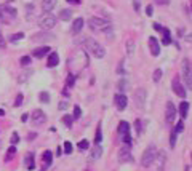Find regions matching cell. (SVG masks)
I'll use <instances>...</instances> for the list:
<instances>
[{
	"label": "cell",
	"instance_id": "7c38bea8",
	"mask_svg": "<svg viewBox=\"0 0 192 171\" xmlns=\"http://www.w3.org/2000/svg\"><path fill=\"white\" fill-rule=\"evenodd\" d=\"M171 88H173V91H175L179 98H186V90H184V86L181 85V82L178 80V78H173V82H171Z\"/></svg>",
	"mask_w": 192,
	"mask_h": 171
},
{
	"label": "cell",
	"instance_id": "816d5d0a",
	"mask_svg": "<svg viewBox=\"0 0 192 171\" xmlns=\"http://www.w3.org/2000/svg\"><path fill=\"white\" fill-rule=\"evenodd\" d=\"M34 138H37V135H34V133H31V135H29V139H34Z\"/></svg>",
	"mask_w": 192,
	"mask_h": 171
},
{
	"label": "cell",
	"instance_id": "9a60e30c",
	"mask_svg": "<svg viewBox=\"0 0 192 171\" xmlns=\"http://www.w3.org/2000/svg\"><path fill=\"white\" fill-rule=\"evenodd\" d=\"M58 62H59L58 53H50L48 59H47V66H48V67H54V66H58Z\"/></svg>",
	"mask_w": 192,
	"mask_h": 171
},
{
	"label": "cell",
	"instance_id": "603a6c76",
	"mask_svg": "<svg viewBox=\"0 0 192 171\" xmlns=\"http://www.w3.org/2000/svg\"><path fill=\"white\" fill-rule=\"evenodd\" d=\"M101 155H102V149H101V146L98 144V146H96L93 150H91V160H98Z\"/></svg>",
	"mask_w": 192,
	"mask_h": 171
},
{
	"label": "cell",
	"instance_id": "60d3db41",
	"mask_svg": "<svg viewBox=\"0 0 192 171\" xmlns=\"http://www.w3.org/2000/svg\"><path fill=\"white\" fill-rule=\"evenodd\" d=\"M183 128H184V122H183V120H179V122H178V126L175 128V131H176V133H179V131H183Z\"/></svg>",
	"mask_w": 192,
	"mask_h": 171
},
{
	"label": "cell",
	"instance_id": "ab89813d",
	"mask_svg": "<svg viewBox=\"0 0 192 171\" xmlns=\"http://www.w3.org/2000/svg\"><path fill=\"white\" fill-rule=\"evenodd\" d=\"M21 64H23V66L31 64V58H29V56H23V58H21Z\"/></svg>",
	"mask_w": 192,
	"mask_h": 171
},
{
	"label": "cell",
	"instance_id": "1f68e13d",
	"mask_svg": "<svg viewBox=\"0 0 192 171\" xmlns=\"http://www.w3.org/2000/svg\"><path fill=\"white\" fill-rule=\"evenodd\" d=\"M21 38H24V34L18 32V34H15V35L10 37V42H16V40H21Z\"/></svg>",
	"mask_w": 192,
	"mask_h": 171
},
{
	"label": "cell",
	"instance_id": "f907efd6",
	"mask_svg": "<svg viewBox=\"0 0 192 171\" xmlns=\"http://www.w3.org/2000/svg\"><path fill=\"white\" fill-rule=\"evenodd\" d=\"M69 3H80V0H67Z\"/></svg>",
	"mask_w": 192,
	"mask_h": 171
},
{
	"label": "cell",
	"instance_id": "74e56055",
	"mask_svg": "<svg viewBox=\"0 0 192 171\" xmlns=\"http://www.w3.org/2000/svg\"><path fill=\"white\" fill-rule=\"evenodd\" d=\"M74 83H75V78H74V74H69V77H67V86H74Z\"/></svg>",
	"mask_w": 192,
	"mask_h": 171
},
{
	"label": "cell",
	"instance_id": "d6986e66",
	"mask_svg": "<svg viewBox=\"0 0 192 171\" xmlns=\"http://www.w3.org/2000/svg\"><path fill=\"white\" fill-rule=\"evenodd\" d=\"M189 107H191V106H189V102H187V101H183V102L179 104V114H181V117H183V118L187 117V114H189Z\"/></svg>",
	"mask_w": 192,
	"mask_h": 171
},
{
	"label": "cell",
	"instance_id": "bcb514c9",
	"mask_svg": "<svg viewBox=\"0 0 192 171\" xmlns=\"http://www.w3.org/2000/svg\"><path fill=\"white\" fill-rule=\"evenodd\" d=\"M11 141H13V144H16L18 141H19V136H18V133H13V139H11Z\"/></svg>",
	"mask_w": 192,
	"mask_h": 171
},
{
	"label": "cell",
	"instance_id": "f1b7e54d",
	"mask_svg": "<svg viewBox=\"0 0 192 171\" xmlns=\"http://www.w3.org/2000/svg\"><path fill=\"white\" fill-rule=\"evenodd\" d=\"M88 146H90V142H88L86 139H83V141H80V142L77 144V147L80 149V150H86V149H88Z\"/></svg>",
	"mask_w": 192,
	"mask_h": 171
},
{
	"label": "cell",
	"instance_id": "ee69618b",
	"mask_svg": "<svg viewBox=\"0 0 192 171\" xmlns=\"http://www.w3.org/2000/svg\"><path fill=\"white\" fill-rule=\"evenodd\" d=\"M23 98H24V96H23V94H18V98H16V101H15V106H21V102H23Z\"/></svg>",
	"mask_w": 192,
	"mask_h": 171
},
{
	"label": "cell",
	"instance_id": "44dd1931",
	"mask_svg": "<svg viewBox=\"0 0 192 171\" xmlns=\"http://www.w3.org/2000/svg\"><path fill=\"white\" fill-rule=\"evenodd\" d=\"M160 32L163 34V45H170V43H171V37H170V30H168L167 27H162V30H160Z\"/></svg>",
	"mask_w": 192,
	"mask_h": 171
},
{
	"label": "cell",
	"instance_id": "836d02e7",
	"mask_svg": "<svg viewBox=\"0 0 192 171\" xmlns=\"http://www.w3.org/2000/svg\"><path fill=\"white\" fill-rule=\"evenodd\" d=\"M16 154V147L15 146H11L8 149V154H7V160H10V158H13V155Z\"/></svg>",
	"mask_w": 192,
	"mask_h": 171
},
{
	"label": "cell",
	"instance_id": "4dcf8cb0",
	"mask_svg": "<svg viewBox=\"0 0 192 171\" xmlns=\"http://www.w3.org/2000/svg\"><path fill=\"white\" fill-rule=\"evenodd\" d=\"M176 136H178V133L173 130V131H171V136H170V146H171V147L176 146Z\"/></svg>",
	"mask_w": 192,
	"mask_h": 171
},
{
	"label": "cell",
	"instance_id": "ba28073f",
	"mask_svg": "<svg viewBox=\"0 0 192 171\" xmlns=\"http://www.w3.org/2000/svg\"><path fill=\"white\" fill-rule=\"evenodd\" d=\"M119 162L120 163H128L133 162V155H131V149L130 146H123L119 150Z\"/></svg>",
	"mask_w": 192,
	"mask_h": 171
},
{
	"label": "cell",
	"instance_id": "f546056e",
	"mask_svg": "<svg viewBox=\"0 0 192 171\" xmlns=\"http://www.w3.org/2000/svg\"><path fill=\"white\" fill-rule=\"evenodd\" d=\"M128 88V82L127 80H120L119 82V90H120V93H123V91Z\"/></svg>",
	"mask_w": 192,
	"mask_h": 171
},
{
	"label": "cell",
	"instance_id": "d590c367",
	"mask_svg": "<svg viewBox=\"0 0 192 171\" xmlns=\"http://www.w3.org/2000/svg\"><path fill=\"white\" fill-rule=\"evenodd\" d=\"M64 152L66 154H70V152H72V144H70L69 141H66L64 142Z\"/></svg>",
	"mask_w": 192,
	"mask_h": 171
},
{
	"label": "cell",
	"instance_id": "2e32d148",
	"mask_svg": "<svg viewBox=\"0 0 192 171\" xmlns=\"http://www.w3.org/2000/svg\"><path fill=\"white\" fill-rule=\"evenodd\" d=\"M50 53V46H40V48H35L34 50V56L35 58H43L45 54H48Z\"/></svg>",
	"mask_w": 192,
	"mask_h": 171
},
{
	"label": "cell",
	"instance_id": "3957f363",
	"mask_svg": "<svg viewBox=\"0 0 192 171\" xmlns=\"http://www.w3.org/2000/svg\"><path fill=\"white\" fill-rule=\"evenodd\" d=\"M18 11L16 8H13L10 5H0V23L2 24H10L16 19Z\"/></svg>",
	"mask_w": 192,
	"mask_h": 171
},
{
	"label": "cell",
	"instance_id": "8fae6325",
	"mask_svg": "<svg viewBox=\"0 0 192 171\" xmlns=\"http://www.w3.org/2000/svg\"><path fill=\"white\" fill-rule=\"evenodd\" d=\"M176 115V107L173 102H167V109H165V122L167 123H173Z\"/></svg>",
	"mask_w": 192,
	"mask_h": 171
},
{
	"label": "cell",
	"instance_id": "5bb4252c",
	"mask_svg": "<svg viewBox=\"0 0 192 171\" xmlns=\"http://www.w3.org/2000/svg\"><path fill=\"white\" fill-rule=\"evenodd\" d=\"M83 24H85L83 18H77V19H74V24H72V29H70V32H72L74 35L80 34V30L83 29Z\"/></svg>",
	"mask_w": 192,
	"mask_h": 171
},
{
	"label": "cell",
	"instance_id": "8992f818",
	"mask_svg": "<svg viewBox=\"0 0 192 171\" xmlns=\"http://www.w3.org/2000/svg\"><path fill=\"white\" fill-rule=\"evenodd\" d=\"M183 78H184V83L191 90V85H192V74H191V59H184L183 61Z\"/></svg>",
	"mask_w": 192,
	"mask_h": 171
},
{
	"label": "cell",
	"instance_id": "6da1fadb",
	"mask_svg": "<svg viewBox=\"0 0 192 171\" xmlns=\"http://www.w3.org/2000/svg\"><path fill=\"white\" fill-rule=\"evenodd\" d=\"M83 46H85L86 51H90V53L93 54L94 58H98V59H101V58L106 56V50H104V46H101L94 38H85V40H83Z\"/></svg>",
	"mask_w": 192,
	"mask_h": 171
},
{
	"label": "cell",
	"instance_id": "681fc988",
	"mask_svg": "<svg viewBox=\"0 0 192 171\" xmlns=\"http://www.w3.org/2000/svg\"><path fill=\"white\" fill-rule=\"evenodd\" d=\"M154 29H155V30H162V26H160V24H154Z\"/></svg>",
	"mask_w": 192,
	"mask_h": 171
},
{
	"label": "cell",
	"instance_id": "7402d4cb",
	"mask_svg": "<svg viewBox=\"0 0 192 171\" xmlns=\"http://www.w3.org/2000/svg\"><path fill=\"white\" fill-rule=\"evenodd\" d=\"M51 162H53V154L50 150H45L43 152V163H45V166H50Z\"/></svg>",
	"mask_w": 192,
	"mask_h": 171
},
{
	"label": "cell",
	"instance_id": "f35d334b",
	"mask_svg": "<svg viewBox=\"0 0 192 171\" xmlns=\"http://www.w3.org/2000/svg\"><path fill=\"white\" fill-rule=\"evenodd\" d=\"M67 107H69V104H67L66 101H59V104H58V109L59 110H66Z\"/></svg>",
	"mask_w": 192,
	"mask_h": 171
},
{
	"label": "cell",
	"instance_id": "cb8c5ba5",
	"mask_svg": "<svg viewBox=\"0 0 192 171\" xmlns=\"http://www.w3.org/2000/svg\"><path fill=\"white\" fill-rule=\"evenodd\" d=\"M26 166H27V170H34V168H35V165H34V155L32 154L26 155Z\"/></svg>",
	"mask_w": 192,
	"mask_h": 171
},
{
	"label": "cell",
	"instance_id": "52a82bcc",
	"mask_svg": "<svg viewBox=\"0 0 192 171\" xmlns=\"http://www.w3.org/2000/svg\"><path fill=\"white\" fill-rule=\"evenodd\" d=\"M146 90L144 88H138V90L135 91V104L138 109H144V106H146Z\"/></svg>",
	"mask_w": 192,
	"mask_h": 171
},
{
	"label": "cell",
	"instance_id": "8d00e7d4",
	"mask_svg": "<svg viewBox=\"0 0 192 171\" xmlns=\"http://www.w3.org/2000/svg\"><path fill=\"white\" fill-rule=\"evenodd\" d=\"M160 77H162V70H160V69H155V70H154V82H159Z\"/></svg>",
	"mask_w": 192,
	"mask_h": 171
},
{
	"label": "cell",
	"instance_id": "277c9868",
	"mask_svg": "<svg viewBox=\"0 0 192 171\" xmlns=\"http://www.w3.org/2000/svg\"><path fill=\"white\" fill-rule=\"evenodd\" d=\"M157 147L152 144V146H149L144 150V154H143V157H141V165H143L144 168H149L152 165V163L155 162V158H157Z\"/></svg>",
	"mask_w": 192,
	"mask_h": 171
},
{
	"label": "cell",
	"instance_id": "4fadbf2b",
	"mask_svg": "<svg viewBox=\"0 0 192 171\" xmlns=\"http://www.w3.org/2000/svg\"><path fill=\"white\" fill-rule=\"evenodd\" d=\"M149 50H151L152 56H159L160 54V43L155 37H151V38H149Z\"/></svg>",
	"mask_w": 192,
	"mask_h": 171
},
{
	"label": "cell",
	"instance_id": "7a4b0ae2",
	"mask_svg": "<svg viewBox=\"0 0 192 171\" xmlns=\"http://www.w3.org/2000/svg\"><path fill=\"white\" fill-rule=\"evenodd\" d=\"M88 26H90L93 30H96V32H110V30H112L110 21L102 19V18H98V16L90 18V19H88Z\"/></svg>",
	"mask_w": 192,
	"mask_h": 171
},
{
	"label": "cell",
	"instance_id": "7bdbcfd3",
	"mask_svg": "<svg viewBox=\"0 0 192 171\" xmlns=\"http://www.w3.org/2000/svg\"><path fill=\"white\" fill-rule=\"evenodd\" d=\"M78 117H80V107L75 106L74 107V118H78Z\"/></svg>",
	"mask_w": 192,
	"mask_h": 171
},
{
	"label": "cell",
	"instance_id": "d6a6232c",
	"mask_svg": "<svg viewBox=\"0 0 192 171\" xmlns=\"http://www.w3.org/2000/svg\"><path fill=\"white\" fill-rule=\"evenodd\" d=\"M40 101L42 102H50V94L47 91H42L40 93Z\"/></svg>",
	"mask_w": 192,
	"mask_h": 171
},
{
	"label": "cell",
	"instance_id": "b9f144b4",
	"mask_svg": "<svg viewBox=\"0 0 192 171\" xmlns=\"http://www.w3.org/2000/svg\"><path fill=\"white\" fill-rule=\"evenodd\" d=\"M5 46H7V42H5L3 34H2V30H0V48H5Z\"/></svg>",
	"mask_w": 192,
	"mask_h": 171
},
{
	"label": "cell",
	"instance_id": "5b68a950",
	"mask_svg": "<svg viewBox=\"0 0 192 171\" xmlns=\"http://www.w3.org/2000/svg\"><path fill=\"white\" fill-rule=\"evenodd\" d=\"M54 24H56V18H54L51 13H45V15L40 16V19H39V26H40L42 29H45V30L54 27Z\"/></svg>",
	"mask_w": 192,
	"mask_h": 171
},
{
	"label": "cell",
	"instance_id": "ac0fdd59",
	"mask_svg": "<svg viewBox=\"0 0 192 171\" xmlns=\"http://www.w3.org/2000/svg\"><path fill=\"white\" fill-rule=\"evenodd\" d=\"M117 131H119V135H122V136L128 135V133H130V125H128V122H120Z\"/></svg>",
	"mask_w": 192,
	"mask_h": 171
},
{
	"label": "cell",
	"instance_id": "9c48e42d",
	"mask_svg": "<svg viewBox=\"0 0 192 171\" xmlns=\"http://www.w3.org/2000/svg\"><path fill=\"white\" fill-rule=\"evenodd\" d=\"M31 118H32V123H34V125H37V126L43 125V123L47 122V115H45V112H43V110H40V109L34 110L32 115H31Z\"/></svg>",
	"mask_w": 192,
	"mask_h": 171
},
{
	"label": "cell",
	"instance_id": "f5cc1de1",
	"mask_svg": "<svg viewBox=\"0 0 192 171\" xmlns=\"http://www.w3.org/2000/svg\"><path fill=\"white\" fill-rule=\"evenodd\" d=\"M5 114V112H3V110H2V109H0V117H2V115H3Z\"/></svg>",
	"mask_w": 192,
	"mask_h": 171
},
{
	"label": "cell",
	"instance_id": "f6af8a7d",
	"mask_svg": "<svg viewBox=\"0 0 192 171\" xmlns=\"http://www.w3.org/2000/svg\"><path fill=\"white\" fill-rule=\"evenodd\" d=\"M152 13H154V8H152L151 5H149V7L146 8V15H147V16H152Z\"/></svg>",
	"mask_w": 192,
	"mask_h": 171
},
{
	"label": "cell",
	"instance_id": "484cf974",
	"mask_svg": "<svg viewBox=\"0 0 192 171\" xmlns=\"http://www.w3.org/2000/svg\"><path fill=\"white\" fill-rule=\"evenodd\" d=\"M101 141H102V130H101V125H98V128H96V136H94V144L98 146Z\"/></svg>",
	"mask_w": 192,
	"mask_h": 171
},
{
	"label": "cell",
	"instance_id": "c3c4849f",
	"mask_svg": "<svg viewBox=\"0 0 192 171\" xmlns=\"http://www.w3.org/2000/svg\"><path fill=\"white\" fill-rule=\"evenodd\" d=\"M128 53H133V42H128Z\"/></svg>",
	"mask_w": 192,
	"mask_h": 171
},
{
	"label": "cell",
	"instance_id": "30bf717a",
	"mask_svg": "<svg viewBox=\"0 0 192 171\" xmlns=\"http://www.w3.org/2000/svg\"><path fill=\"white\" fill-rule=\"evenodd\" d=\"M114 101H115V106H117L119 110H125V107L128 104V98L125 93H117L114 96Z\"/></svg>",
	"mask_w": 192,
	"mask_h": 171
},
{
	"label": "cell",
	"instance_id": "d4e9b609",
	"mask_svg": "<svg viewBox=\"0 0 192 171\" xmlns=\"http://www.w3.org/2000/svg\"><path fill=\"white\" fill-rule=\"evenodd\" d=\"M165 160H167V155H165V152H162V154L159 155V168H157L159 171H163V168H165Z\"/></svg>",
	"mask_w": 192,
	"mask_h": 171
},
{
	"label": "cell",
	"instance_id": "4316f807",
	"mask_svg": "<svg viewBox=\"0 0 192 171\" xmlns=\"http://www.w3.org/2000/svg\"><path fill=\"white\" fill-rule=\"evenodd\" d=\"M70 16H72V11L70 10H61V13H59V18L62 21H69Z\"/></svg>",
	"mask_w": 192,
	"mask_h": 171
},
{
	"label": "cell",
	"instance_id": "7dc6e473",
	"mask_svg": "<svg viewBox=\"0 0 192 171\" xmlns=\"http://www.w3.org/2000/svg\"><path fill=\"white\" fill-rule=\"evenodd\" d=\"M157 3H160V5H168L170 3V0H155Z\"/></svg>",
	"mask_w": 192,
	"mask_h": 171
},
{
	"label": "cell",
	"instance_id": "83f0119b",
	"mask_svg": "<svg viewBox=\"0 0 192 171\" xmlns=\"http://www.w3.org/2000/svg\"><path fill=\"white\" fill-rule=\"evenodd\" d=\"M72 122H74L72 115H64V117H62V123H64L66 126H72Z\"/></svg>",
	"mask_w": 192,
	"mask_h": 171
},
{
	"label": "cell",
	"instance_id": "ffe728a7",
	"mask_svg": "<svg viewBox=\"0 0 192 171\" xmlns=\"http://www.w3.org/2000/svg\"><path fill=\"white\" fill-rule=\"evenodd\" d=\"M42 8H43L45 13H50L54 8V0H43V2H42Z\"/></svg>",
	"mask_w": 192,
	"mask_h": 171
},
{
	"label": "cell",
	"instance_id": "e575fe53",
	"mask_svg": "<svg viewBox=\"0 0 192 171\" xmlns=\"http://www.w3.org/2000/svg\"><path fill=\"white\" fill-rule=\"evenodd\" d=\"M135 130H136V135H141V131H143V128H141V120H136L135 122Z\"/></svg>",
	"mask_w": 192,
	"mask_h": 171
},
{
	"label": "cell",
	"instance_id": "e0dca14e",
	"mask_svg": "<svg viewBox=\"0 0 192 171\" xmlns=\"http://www.w3.org/2000/svg\"><path fill=\"white\" fill-rule=\"evenodd\" d=\"M54 37L51 35V34H47V32H43V34H35V35L32 37V40L34 42H39V40H53Z\"/></svg>",
	"mask_w": 192,
	"mask_h": 171
}]
</instances>
